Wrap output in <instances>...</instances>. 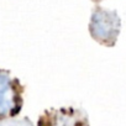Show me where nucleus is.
Wrapping results in <instances>:
<instances>
[{
    "instance_id": "nucleus-1",
    "label": "nucleus",
    "mask_w": 126,
    "mask_h": 126,
    "mask_svg": "<svg viewBox=\"0 0 126 126\" xmlns=\"http://www.w3.org/2000/svg\"><path fill=\"white\" fill-rule=\"evenodd\" d=\"M90 31L95 40L103 43H111L119 33V19L114 13L99 10L93 15Z\"/></svg>"
},
{
    "instance_id": "nucleus-2",
    "label": "nucleus",
    "mask_w": 126,
    "mask_h": 126,
    "mask_svg": "<svg viewBox=\"0 0 126 126\" xmlns=\"http://www.w3.org/2000/svg\"><path fill=\"white\" fill-rule=\"evenodd\" d=\"M19 95L13 79L0 72V116H8L16 111Z\"/></svg>"
},
{
    "instance_id": "nucleus-3",
    "label": "nucleus",
    "mask_w": 126,
    "mask_h": 126,
    "mask_svg": "<svg viewBox=\"0 0 126 126\" xmlns=\"http://www.w3.org/2000/svg\"><path fill=\"white\" fill-rule=\"evenodd\" d=\"M45 126H84L78 111L73 109H61L46 117Z\"/></svg>"
},
{
    "instance_id": "nucleus-4",
    "label": "nucleus",
    "mask_w": 126,
    "mask_h": 126,
    "mask_svg": "<svg viewBox=\"0 0 126 126\" xmlns=\"http://www.w3.org/2000/svg\"><path fill=\"white\" fill-rule=\"evenodd\" d=\"M0 126H32V125L26 120H10L0 124Z\"/></svg>"
}]
</instances>
